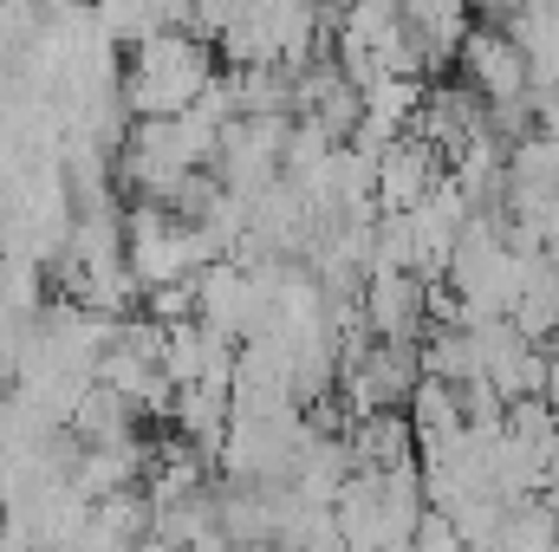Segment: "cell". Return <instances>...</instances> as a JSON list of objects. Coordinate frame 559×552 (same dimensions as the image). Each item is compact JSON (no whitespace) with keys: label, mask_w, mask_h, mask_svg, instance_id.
<instances>
[{"label":"cell","mask_w":559,"mask_h":552,"mask_svg":"<svg viewBox=\"0 0 559 552\" xmlns=\"http://www.w3.org/2000/svg\"><path fill=\"white\" fill-rule=\"evenodd\" d=\"M365 325L378 338H423V274L378 267L365 286Z\"/></svg>","instance_id":"2"},{"label":"cell","mask_w":559,"mask_h":552,"mask_svg":"<svg viewBox=\"0 0 559 552\" xmlns=\"http://www.w3.org/2000/svg\"><path fill=\"white\" fill-rule=\"evenodd\" d=\"M455 59H462V72L475 79V92H481L488 105L527 98V59H521V46L508 39V26H468L462 46H455Z\"/></svg>","instance_id":"1"},{"label":"cell","mask_w":559,"mask_h":552,"mask_svg":"<svg viewBox=\"0 0 559 552\" xmlns=\"http://www.w3.org/2000/svg\"><path fill=\"white\" fill-rule=\"evenodd\" d=\"M540 488H559V435L547 442V468H540Z\"/></svg>","instance_id":"4"},{"label":"cell","mask_w":559,"mask_h":552,"mask_svg":"<svg viewBox=\"0 0 559 552\" xmlns=\"http://www.w3.org/2000/svg\"><path fill=\"white\" fill-rule=\"evenodd\" d=\"M345 448H352V468H397V461H417V455H411L417 435H411L404 404H378V410H365Z\"/></svg>","instance_id":"3"}]
</instances>
